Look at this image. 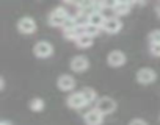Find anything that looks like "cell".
Wrapping results in <instances>:
<instances>
[{
  "label": "cell",
  "mask_w": 160,
  "mask_h": 125,
  "mask_svg": "<svg viewBox=\"0 0 160 125\" xmlns=\"http://www.w3.org/2000/svg\"><path fill=\"white\" fill-rule=\"evenodd\" d=\"M94 103H96V106H94V108H96V109H99L104 116L115 113V111H116V108H118L116 100H113V99H112V97H108V95L98 97V100H96Z\"/></svg>",
  "instance_id": "6da1fadb"
},
{
  "label": "cell",
  "mask_w": 160,
  "mask_h": 125,
  "mask_svg": "<svg viewBox=\"0 0 160 125\" xmlns=\"http://www.w3.org/2000/svg\"><path fill=\"white\" fill-rule=\"evenodd\" d=\"M68 17H69L68 10L63 8V7H57L50 13V16H49V25H52V27H63V24L66 22Z\"/></svg>",
  "instance_id": "7a4b0ae2"
},
{
  "label": "cell",
  "mask_w": 160,
  "mask_h": 125,
  "mask_svg": "<svg viewBox=\"0 0 160 125\" xmlns=\"http://www.w3.org/2000/svg\"><path fill=\"white\" fill-rule=\"evenodd\" d=\"M121 28H122V22H121L119 17H116V16L105 17V21H104V24H102V27H101V30H104L105 33H110V35L118 33Z\"/></svg>",
  "instance_id": "3957f363"
},
{
  "label": "cell",
  "mask_w": 160,
  "mask_h": 125,
  "mask_svg": "<svg viewBox=\"0 0 160 125\" xmlns=\"http://www.w3.org/2000/svg\"><path fill=\"white\" fill-rule=\"evenodd\" d=\"M18 30H19V33H22V35H33V33L36 31V22H35V19L30 17V16H25V17L19 19V22H18Z\"/></svg>",
  "instance_id": "277c9868"
},
{
  "label": "cell",
  "mask_w": 160,
  "mask_h": 125,
  "mask_svg": "<svg viewBox=\"0 0 160 125\" xmlns=\"http://www.w3.org/2000/svg\"><path fill=\"white\" fill-rule=\"evenodd\" d=\"M33 53L38 56V58H49L53 55V45L47 41H39L35 44L33 47Z\"/></svg>",
  "instance_id": "5b68a950"
},
{
  "label": "cell",
  "mask_w": 160,
  "mask_h": 125,
  "mask_svg": "<svg viewBox=\"0 0 160 125\" xmlns=\"http://www.w3.org/2000/svg\"><path fill=\"white\" fill-rule=\"evenodd\" d=\"M157 80V74L151 67H143L137 72V81L141 85H151Z\"/></svg>",
  "instance_id": "8992f818"
},
{
  "label": "cell",
  "mask_w": 160,
  "mask_h": 125,
  "mask_svg": "<svg viewBox=\"0 0 160 125\" xmlns=\"http://www.w3.org/2000/svg\"><path fill=\"white\" fill-rule=\"evenodd\" d=\"M71 69L74 72H85L90 69V59L83 55H77L71 59Z\"/></svg>",
  "instance_id": "52a82bcc"
},
{
  "label": "cell",
  "mask_w": 160,
  "mask_h": 125,
  "mask_svg": "<svg viewBox=\"0 0 160 125\" xmlns=\"http://www.w3.org/2000/svg\"><path fill=\"white\" fill-rule=\"evenodd\" d=\"M83 122H85L87 125H102V122H104V114H102L99 109L93 108V109H90V111H87V113L83 114Z\"/></svg>",
  "instance_id": "ba28073f"
},
{
  "label": "cell",
  "mask_w": 160,
  "mask_h": 125,
  "mask_svg": "<svg viewBox=\"0 0 160 125\" xmlns=\"http://www.w3.org/2000/svg\"><path fill=\"white\" fill-rule=\"evenodd\" d=\"M107 62L110 67H121L126 64V55L121 50H113L107 56Z\"/></svg>",
  "instance_id": "9c48e42d"
},
{
  "label": "cell",
  "mask_w": 160,
  "mask_h": 125,
  "mask_svg": "<svg viewBox=\"0 0 160 125\" xmlns=\"http://www.w3.org/2000/svg\"><path fill=\"white\" fill-rule=\"evenodd\" d=\"M66 103L72 109H82L83 106H87V102H85L82 92H72V94H69V97L66 99Z\"/></svg>",
  "instance_id": "30bf717a"
},
{
  "label": "cell",
  "mask_w": 160,
  "mask_h": 125,
  "mask_svg": "<svg viewBox=\"0 0 160 125\" xmlns=\"http://www.w3.org/2000/svg\"><path fill=\"white\" fill-rule=\"evenodd\" d=\"M57 86H58L60 91L69 92V91H72V89L75 88V80H74V77H71V75H68V74H63V75L57 80Z\"/></svg>",
  "instance_id": "8fae6325"
},
{
  "label": "cell",
  "mask_w": 160,
  "mask_h": 125,
  "mask_svg": "<svg viewBox=\"0 0 160 125\" xmlns=\"http://www.w3.org/2000/svg\"><path fill=\"white\" fill-rule=\"evenodd\" d=\"M93 39H94V38H91V36H88V35H85V33H80V35L74 39V42H75V45L80 47V49H88V47L93 45Z\"/></svg>",
  "instance_id": "7c38bea8"
},
{
  "label": "cell",
  "mask_w": 160,
  "mask_h": 125,
  "mask_svg": "<svg viewBox=\"0 0 160 125\" xmlns=\"http://www.w3.org/2000/svg\"><path fill=\"white\" fill-rule=\"evenodd\" d=\"M104 21H105V16H104V13H102L101 10H99V11H94L93 14L88 16V24L96 25V27H102Z\"/></svg>",
  "instance_id": "4fadbf2b"
},
{
  "label": "cell",
  "mask_w": 160,
  "mask_h": 125,
  "mask_svg": "<svg viewBox=\"0 0 160 125\" xmlns=\"http://www.w3.org/2000/svg\"><path fill=\"white\" fill-rule=\"evenodd\" d=\"M82 95H83V99H85V102H87V105H90V103H94L96 100H98V92L93 89V88H83L82 91Z\"/></svg>",
  "instance_id": "5bb4252c"
},
{
  "label": "cell",
  "mask_w": 160,
  "mask_h": 125,
  "mask_svg": "<svg viewBox=\"0 0 160 125\" xmlns=\"http://www.w3.org/2000/svg\"><path fill=\"white\" fill-rule=\"evenodd\" d=\"M63 33H64L66 39L74 41L80 33H82V27H80V25H74V27H69V28H63Z\"/></svg>",
  "instance_id": "9a60e30c"
},
{
  "label": "cell",
  "mask_w": 160,
  "mask_h": 125,
  "mask_svg": "<svg viewBox=\"0 0 160 125\" xmlns=\"http://www.w3.org/2000/svg\"><path fill=\"white\" fill-rule=\"evenodd\" d=\"M130 8H132V5H127V3H116L115 8H113V13H115L116 17H119V16H127V14L130 13Z\"/></svg>",
  "instance_id": "2e32d148"
},
{
  "label": "cell",
  "mask_w": 160,
  "mask_h": 125,
  "mask_svg": "<svg viewBox=\"0 0 160 125\" xmlns=\"http://www.w3.org/2000/svg\"><path fill=\"white\" fill-rule=\"evenodd\" d=\"M28 106H30V109H32V111H35V113H41V111L46 108V103H44V100H42V99L35 97V99H32V100H30Z\"/></svg>",
  "instance_id": "e0dca14e"
},
{
  "label": "cell",
  "mask_w": 160,
  "mask_h": 125,
  "mask_svg": "<svg viewBox=\"0 0 160 125\" xmlns=\"http://www.w3.org/2000/svg\"><path fill=\"white\" fill-rule=\"evenodd\" d=\"M82 33L91 36V38H96L99 33H101V27H96V25H91V24H85L82 27Z\"/></svg>",
  "instance_id": "ac0fdd59"
},
{
  "label": "cell",
  "mask_w": 160,
  "mask_h": 125,
  "mask_svg": "<svg viewBox=\"0 0 160 125\" xmlns=\"http://www.w3.org/2000/svg\"><path fill=\"white\" fill-rule=\"evenodd\" d=\"M116 3H118L116 0H101V2H99V8H105V10H113Z\"/></svg>",
  "instance_id": "d6986e66"
},
{
  "label": "cell",
  "mask_w": 160,
  "mask_h": 125,
  "mask_svg": "<svg viewBox=\"0 0 160 125\" xmlns=\"http://www.w3.org/2000/svg\"><path fill=\"white\" fill-rule=\"evenodd\" d=\"M149 42L151 44H158L160 42V30H154L149 33Z\"/></svg>",
  "instance_id": "ffe728a7"
},
{
  "label": "cell",
  "mask_w": 160,
  "mask_h": 125,
  "mask_svg": "<svg viewBox=\"0 0 160 125\" xmlns=\"http://www.w3.org/2000/svg\"><path fill=\"white\" fill-rule=\"evenodd\" d=\"M151 53L154 56H160V42L158 44H151Z\"/></svg>",
  "instance_id": "44dd1931"
},
{
  "label": "cell",
  "mask_w": 160,
  "mask_h": 125,
  "mask_svg": "<svg viewBox=\"0 0 160 125\" xmlns=\"http://www.w3.org/2000/svg\"><path fill=\"white\" fill-rule=\"evenodd\" d=\"M129 125H149V123H148L144 119H138V117H137V119H132V120L129 122Z\"/></svg>",
  "instance_id": "7402d4cb"
},
{
  "label": "cell",
  "mask_w": 160,
  "mask_h": 125,
  "mask_svg": "<svg viewBox=\"0 0 160 125\" xmlns=\"http://www.w3.org/2000/svg\"><path fill=\"white\" fill-rule=\"evenodd\" d=\"M68 5H74V7H78V3L82 2V0H64Z\"/></svg>",
  "instance_id": "603a6c76"
},
{
  "label": "cell",
  "mask_w": 160,
  "mask_h": 125,
  "mask_svg": "<svg viewBox=\"0 0 160 125\" xmlns=\"http://www.w3.org/2000/svg\"><path fill=\"white\" fill-rule=\"evenodd\" d=\"M118 3H127V5H133V0H116Z\"/></svg>",
  "instance_id": "cb8c5ba5"
},
{
  "label": "cell",
  "mask_w": 160,
  "mask_h": 125,
  "mask_svg": "<svg viewBox=\"0 0 160 125\" xmlns=\"http://www.w3.org/2000/svg\"><path fill=\"white\" fill-rule=\"evenodd\" d=\"M0 125H13L10 120H0Z\"/></svg>",
  "instance_id": "d4e9b609"
},
{
  "label": "cell",
  "mask_w": 160,
  "mask_h": 125,
  "mask_svg": "<svg viewBox=\"0 0 160 125\" xmlns=\"http://www.w3.org/2000/svg\"><path fill=\"white\" fill-rule=\"evenodd\" d=\"M133 3H144V0H133Z\"/></svg>",
  "instance_id": "484cf974"
},
{
  "label": "cell",
  "mask_w": 160,
  "mask_h": 125,
  "mask_svg": "<svg viewBox=\"0 0 160 125\" xmlns=\"http://www.w3.org/2000/svg\"><path fill=\"white\" fill-rule=\"evenodd\" d=\"M157 14H158V16H160V7H158V8H157Z\"/></svg>",
  "instance_id": "4316f807"
}]
</instances>
